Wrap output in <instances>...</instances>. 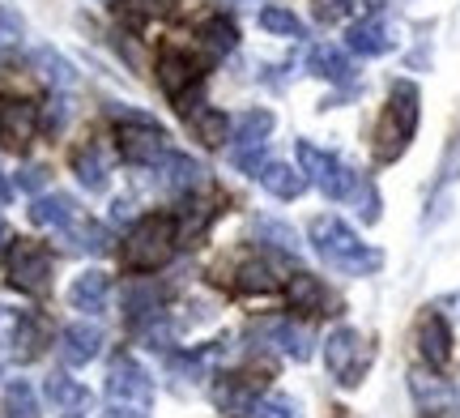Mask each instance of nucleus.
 I'll use <instances>...</instances> for the list:
<instances>
[{
  "instance_id": "nucleus-33",
  "label": "nucleus",
  "mask_w": 460,
  "mask_h": 418,
  "mask_svg": "<svg viewBox=\"0 0 460 418\" xmlns=\"http://www.w3.org/2000/svg\"><path fill=\"white\" fill-rule=\"evenodd\" d=\"M68 239H73V248H82V252H107L111 248L107 231H102L99 222H90V218L73 222V227H68Z\"/></svg>"
},
{
  "instance_id": "nucleus-11",
  "label": "nucleus",
  "mask_w": 460,
  "mask_h": 418,
  "mask_svg": "<svg viewBox=\"0 0 460 418\" xmlns=\"http://www.w3.org/2000/svg\"><path fill=\"white\" fill-rule=\"evenodd\" d=\"M410 397H413V405H418L422 414H430V418L452 414V410L460 405L456 388L447 385L439 371H430V368H413L410 371Z\"/></svg>"
},
{
  "instance_id": "nucleus-44",
  "label": "nucleus",
  "mask_w": 460,
  "mask_h": 418,
  "mask_svg": "<svg viewBox=\"0 0 460 418\" xmlns=\"http://www.w3.org/2000/svg\"><path fill=\"white\" fill-rule=\"evenodd\" d=\"M0 201H9V184L4 180H0Z\"/></svg>"
},
{
  "instance_id": "nucleus-1",
  "label": "nucleus",
  "mask_w": 460,
  "mask_h": 418,
  "mask_svg": "<svg viewBox=\"0 0 460 418\" xmlns=\"http://www.w3.org/2000/svg\"><path fill=\"white\" fill-rule=\"evenodd\" d=\"M312 248L320 252V261H329L337 273H354V278L376 273V269L384 265V256H379L376 248H367L337 214L312 218Z\"/></svg>"
},
{
  "instance_id": "nucleus-37",
  "label": "nucleus",
  "mask_w": 460,
  "mask_h": 418,
  "mask_svg": "<svg viewBox=\"0 0 460 418\" xmlns=\"http://www.w3.org/2000/svg\"><path fill=\"white\" fill-rule=\"evenodd\" d=\"M17 184L26 188V192H39V188L48 184V167H26V171H17Z\"/></svg>"
},
{
  "instance_id": "nucleus-31",
  "label": "nucleus",
  "mask_w": 460,
  "mask_h": 418,
  "mask_svg": "<svg viewBox=\"0 0 460 418\" xmlns=\"http://www.w3.org/2000/svg\"><path fill=\"white\" fill-rule=\"evenodd\" d=\"M273 342H278L290 359H298V363L312 359V334H307L303 325H273Z\"/></svg>"
},
{
  "instance_id": "nucleus-22",
  "label": "nucleus",
  "mask_w": 460,
  "mask_h": 418,
  "mask_svg": "<svg viewBox=\"0 0 460 418\" xmlns=\"http://www.w3.org/2000/svg\"><path fill=\"white\" fill-rule=\"evenodd\" d=\"M307 68H312L315 77H324V82H349V77H354L349 56H345L341 48H332V43H324V48H312V56H307Z\"/></svg>"
},
{
  "instance_id": "nucleus-20",
  "label": "nucleus",
  "mask_w": 460,
  "mask_h": 418,
  "mask_svg": "<svg viewBox=\"0 0 460 418\" xmlns=\"http://www.w3.org/2000/svg\"><path fill=\"white\" fill-rule=\"evenodd\" d=\"M278 201H295L298 192L307 188V175L303 171H295V167H286V163H264L261 167V175H256Z\"/></svg>"
},
{
  "instance_id": "nucleus-16",
  "label": "nucleus",
  "mask_w": 460,
  "mask_h": 418,
  "mask_svg": "<svg viewBox=\"0 0 460 418\" xmlns=\"http://www.w3.org/2000/svg\"><path fill=\"white\" fill-rule=\"evenodd\" d=\"M31 222H39V227H56V231H68L73 222H82V209H77L73 197L51 192V197H39V201L31 205Z\"/></svg>"
},
{
  "instance_id": "nucleus-26",
  "label": "nucleus",
  "mask_w": 460,
  "mask_h": 418,
  "mask_svg": "<svg viewBox=\"0 0 460 418\" xmlns=\"http://www.w3.org/2000/svg\"><path fill=\"white\" fill-rule=\"evenodd\" d=\"M273 111H264V107H252V111H243V116L234 120V141L239 146H264V137L273 133Z\"/></svg>"
},
{
  "instance_id": "nucleus-12",
  "label": "nucleus",
  "mask_w": 460,
  "mask_h": 418,
  "mask_svg": "<svg viewBox=\"0 0 460 418\" xmlns=\"http://www.w3.org/2000/svg\"><path fill=\"white\" fill-rule=\"evenodd\" d=\"M34 129H39V111L26 99H0V146L22 150L31 146Z\"/></svg>"
},
{
  "instance_id": "nucleus-8",
  "label": "nucleus",
  "mask_w": 460,
  "mask_h": 418,
  "mask_svg": "<svg viewBox=\"0 0 460 418\" xmlns=\"http://www.w3.org/2000/svg\"><path fill=\"white\" fill-rule=\"evenodd\" d=\"M413 346H418V354H422V363L430 371H444L447 359H452V325L435 307H427L413 325Z\"/></svg>"
},
{
  "instance_id": "nucleus-39",
  "label": "nucleus",
  "mask_w": 460,
  "mask_h": 418,
  "mask_svg": "<svg viewBox=\"0 0 460 418\" xmlns=\"http://www.w3.org/2000/svg\"><path fill=\"white\" fill-rule=\"evenodd\" d=\"M345 9H349V0H315V13L324 17V22H332V17H341Z\"/></svg>"
},
{
  "instance_id": "nucleus-6",
  "label": "nucleus",
  "mask_w": 460,
  "mask_h": 418,
  "mask_svg": "<svg viewBox=\"0 0 460 418\" xmlns=\"http://www.w3.org/2000/svg\"><path fill=\"white\" fill-rule=\"evenodd\" d=\"M119 146L128 163H158L166 154V129L154 116L128 111V120L119 124Z\"/></svg>"
},
{
  "instance_id": "nucleus-23",
  "label": "nucleus",
  "mask_w": 460,
  "mask_h": 418,
  "mask_svg": "<svg viewBox=\"0 0 460 418\" xmlns=\"http://www.w3.org/2000/svg\"><path fill=\"white\" fill-rule=\"evenodd\" d=\"M154 167H158V175H163L166 184H171V188H180V192H188V188H197V184H200V175H205V171H200L197 163L188 158V154H171V150H166L163 158L154 163Z\"/></svg>"
},
{
  "instance_id": "nucleus-30",
  "label": "nucleus",
  "mask_w": 460,
  "mask_h": 418,
  "mask_svg": "<svg viewBox=\"0 0 460 418\" xmlns=\"http://www.w3.org/2000/svg\"><path fill=\"white\" fill-rule=\"evenodd\" d=\"M261 26L269 34H286V39H303V34H307L303 17L290 13V9H281V4H264V9H261Z\"/></svg>"
},
{
  "instance_id": "nucleus-25",
  "label": "nucleus",
  "mask_w": 460,
  "mask_h": 418,
  "mask_svg": "<svg viewBox=\"0 0 460 418\" xmlns=\"http://www.w3.org/2000/svg\"><path fill=\"white\" fill-rule=\"evenodd\" d=\"M214 397L222 410H252L261 393H256V380H247V376H226V380L214 388Z\"/></svg>"
},
{
  "instance_id": "nucleus-3",
  "label": "nucleus",
  "mask_w": 460,
  "mask_h": 418,
  "mask_svg": "<svg viewBox=\"0 0 460 418\" xmlns=\"http://www.w3.org/2000/svg\"><path fill=\"white\" fill-rule=\"evenodd\" d=\"M180 248V222L166 214H149L141 218L128 231V248H124V261L137 273H149V269H163Z\"/></svg>"
},
{
  "instance_id": "nucleus-35",
  "label": "nucleus",
  "mask_w": 460,
  "mask_h": 418,
  "mask_svg": "<svg viewBox=\"0 0 460 418\" xmlns=\"http://www.w3.org/2000/svg\"><path fill=\"white\" fill-rule=\"evenodd\" d=\"M239 286H243V290H278L281 282H278V273H273V269L256 261V265L239 269Z\"/></svg>"
},
{
  "instance_id": "nucleus-36",
  "label": "nucleus",
  "mask_w": 460,
  "mask_h": 418,
  "mask_svg": "<svg viewBox=\"0 0 460 418\" xmlns=\"http://www.w3.org/2000/svg\"><path fill=\"white\" fill-rule=\"evenodd\" d=\"M261 235H264V239H273V244H278V248H286V252L298 248V239H295V231H290V227H278V222H261Z\"/></svg>"
},
{
  "instance_id": "nucleus-21",
  "label": "nucleus",
  "mask_w": 460,
  "mask_h": 418,
  "mask_svg": "<svg viewBox=\"0 0 460 418\" xmlns=\"http://www.w3.org/2000/svg\"><path fill=\"white\" fill-rule=\"evenodd\" d=\"M68 163H73V175H77L85 188H94V192H102V188H107V158H102V150L94 146V141L77 146Z\"/></svg>"
},
{
  "instance_id": "nucleus-5",
  "label": "nucleus",
  "mask_w": 460,
  "mask_h": 418,
  "mask_svg": "<svg viewBox=\"0 0 460 418\" xmlns=\"http://www.w3.org/2000/svg\"><path fill=\"white\" fill-rule=\"evenodd\" d=\"M324 363H329L337 385L354 388V385H362V376L371 368V346H367V337H362L358 329L341 325V329H332L329 342H324Z\"/></svg>"
},
{
  "instance_id": "nucleus-7",
  "label": "nucleus",
  "mask_w": 460,
  "mask_h": 418,
  "mask_svg": "<svg viewBox=\"0 0 460 418\" xmlns=\"http://www.w3.org/2000/svg\"><path fill=\"white\" fill-rule=\"evenodd\" d=\"M0 346H13L22 359H39L48 346V325L34 312H17V307H0Z\"/></svg>"
},
{
  "instance_id": "nucleus-38",
  "label": "nucleus",
  "mask_w": 460,
  "mask_h": 418,
  "mask_svg": "<svg viewBox=\"0 0 460 418\" xmlns=\"http://www.w3.org/2000/svg\"><path fill=\"white\" fill-rule=\"evenodd\" d=\"M13 39H22V22L9 9H0V43H13Z\"/></svg>"
},
{
  "instance_id": "nucleus-32",
  "label": "nucleus",
  "mask_w": 460,
  "mask_h": 418,
  "mask_svg": "<svg viewBox=\"0 0 460 418\" xmlns=\"http://www.w3.org/2000/svg\"><path fill=\"white\" fill-rule=\"evenodd\" d=\"M158 303H163L158 286L137 282V286H128V295H124V312H128V320H146L149 312H158Z\"/></svg>"
},
{
  "instance_id": "nucleus-17",
  "label": "nucleus",
  "mask_w": 460,
  "mask_h": 418,
  "mask_svg": "<svg viewBox=\"0 0 460 418\" xmlns=\"http://www.w3.org/2000/svg\"><path fill=\"white\" fill-rule=\"evenodd\" d=\"M107 295H111V278L102 269H85L82 278H73V286H68V303L77 312H99Z\"/></svg>"
},
{
  "instance_id": "nucleus-28",
  "label": "nucleus",
  "mask_w": 460,
  "mask_h": 418,
  "mask_svg": "<svg viewBox=\"0 0 460 418\" xmlns=\"http://www.w3.org/2000/svg\"><path fill=\"white\" fill-rule=\"evenodd\" d=\"M31 65L43 68V77H48L51 85H73V82H77L73 65H68L60 51H51V48H34V51H31Z\"/></svg>"
},
{
  "instance_id": "nucleus-2",
  "label": "nucleus",
  "mask_w": 460,
  "mask_h": 418,
  "mask_svg": "<svg viewBox=\"0 0 460 418\" xmlns=\"http://www.w3.org/2000/svg\"><path fill=\"white\" fill-rule=\"evenodd\" d=\"M418 133V85L396 82L376 124V163H396Z\"/></svg>"
},
{
  "instance_id": "nucleus-19",
  "label": "nucleus",
  "mask_w": 460,
  "mask_h": 418,
  "mask_svg": "<svg viewBox=\"0 0 460 418\" xmlns=\"http://www.w3.org/2000/svg\"><path fill=\"white\" fill-rule=\"evenodd\" d=\"M43 393H48V402L56 405V410H60L65 418H82L85 410H90V393H85V388L77 385L73 376H60V371H56Z\"/></svg>"
},
{
  "instance_id": "nucleus-27",
  "label": "nucleus",
  "mask_w": 460,
  "mask_h": 418,
  "mask_svg": "<svg viewBox=\"0 0 460 418\" xmlns=\"http://www.w3.org/2000/svg\"><path fill=\"white\" fill-rule=\"evenodd\" d=\"M200 43L209 48V56H226V51H234V43H239V31H234V22L230 17H209L205 26H200Z\"/></svg>"
},
{
  "instance_id": "nucleus-41",
  "label": "nucleus",
  "mask_w": 460,
  "mask_h": 418,
  "mask_svg": "<svg viewBox=\"0 0 460 418\" xmlns=\"http://www.w3.org/2000/svg\"><path fill=\"white\" fill-rule=\"evenodd\" d=\"M65 120H68V102H65V99H56V102H51V111H48V133L65 129Z\"/></svg>"
},
{
  "instance_id": "nucleus-4",
  "label": "nucleus",
  "mask_w": 460,
  "mask_h": 418,
  "mask_svg": "<svg viewBox=\"0 0 460 418\" xmlns=\"http://www.w3.org/2000/svg\"><path fill=\"white\" fill-rule=\"evenodd\" d=\"M298 167H303V175H312V184L324 192V197H332V201H349L354 192H358V175L345 167L341 158H332L329 150H320V146H312V141H298Z\"/></svg>"
},
{
  "instance_id": "nucleus-18",
  "label": "nucleus",
  "mask_w": 460,
  "mask_h": 418,
  "mask_svg": "<svg viewBox=\"0 0 460 418\" xmlns=\"http://www.w3.org/2000/svg\"><path fill=\"white\" fill-rule=\"evenodd\" d=\"M393 31H388V26H384V22H376V17H371V22H358V26H349V31H345V48L349 51H358V56H388V51H393Z\"/></svg>"
},
{
  "instance_id": "nucleus-10",
  "label": "nucleus",
  "mask_w": 460,
  "mask_h": 418,
  "mask_svg": "<svg viewBox=\"0 0 460 418\" xmlns=\"http://www.w3.org/2000/svg\"><path fill=\"white\" fill-rule=\"evenodd\" d=\"M107 397L115 405H146L154 397V380L146 376V368L137 359H115L111 371H107Z\"/></svg>"
},
{
  "instance_id": "nucleus-9",
  "label": "nucleus",
  "mask_w": 460,
  "mask_h": 418,
  "mask_svg": "<svg viewBox=\"0 0 460 418\" xmlns=\"http://www.w3.org/2000/svg\"><path fill=\"white\" fill-rule=\"evenodd\" d=\"M9 282L26 295H43L51 286V252L39 244H17L9 261Z\"/></svg>"
},
{
  "instance_id": "nucleus-34",
  "label": "nucleus",
  "mask_w": 460,
  "mask_h": 418,
  "mask_svg": "<svg viewBox=\"0 0 460 418\" xmlns=\"http://www.w3.org/2000/svg\"><path fill=\"white\" fill-rule=\"evenodd\" d=\"M252 414L256 418H303V410H298L295 397H286V393H269V397H256Z\"/></svg>"
},
{
  "instance_id": "nucleus-42",
  "label": "nucleus",
  "mask_w": 460,
  "mask_h": 418,
  "mask_svg": "<svg viewBox=\"0 0 460 418\" xmlns=\"http://www.w3.org/2000/svg\"><path fill=\"white\" fill-rule=\"evenodd\" d=\"M99 418H146V414H141V405H111V410H102Z\"/></svg>"
},
{
  "instance_id": "nucleus-13",
  "label": "nucleus",
  "mask_w": 460,
  "mask_h": 418,
  "mask_svg": "<svg viewBox=\"0 0 460 418\" xmlns=\"http://www.w3.org/2000/svg\"><path fill=\"white\" fill-rule=\"evenodd\" d=\"M200 82V73H197V60L188 56V51H175V48H166L163 56H158V85H163L171 99L180 102L192 85Z\"/></svg>"
},
{
  "instance_id": "nucleus-40",
  "label": "nucleus",
  "mask_w": 460,
  "mask_h": 418,
  "mask_svg": "<svg viewBox=\"0 0 460 418\" xmlns=\"http://www.w3.org/2000/svg\"><path fill=\"white\" fill-rule=\"evenodd\" d=\"M132 9H141V13H154V17H163L175 9V0H132Z\"/></svg>"
},
{
  "instance_id": "nucleus-15",
  "label": "nucleus",
  "mask_w": 460,
  "mask_h": 418,
  "mask_svg": "<svg viewBox=\"0 0 460 418\" xmlns=\"http://www.w3.org/2000/svg\"><path fill=\"white\" fill-rule=\"evenodd\" d=\"M102 346V334L94 325H68L65 334H60V359H65L68 368H82L90 363Z\"/></svg>"
},
{
  "instance_id": "nucleus-29",
  "label": "nucleus",
  "mask_w": 460,
  "mask_h": 418,
  "mask_svg": "<svg viewBox=\"0 0 460 418\" xmlns=\"http://www.w3.org/2000/svg\"><path fill=\"white\" fill-rule=\"evenodd\" d=\"M4 418H39V397L26 380H9L4 385Z\"/></svg>"
},
{
  "instance_id": "nucleus-14",
  "label": "nucleus",
  "mask_w": 460,
  "mask_h": 418,
  "mask_svg": "<svg viewBox=\"0 0 460 418\" xmlns=\"http://www.w3.org/2000/svg\"><path fill=\"white\" fill-rule=\"evenodd\" d=\"M286 299H290L295 312H307V316H329V307H332L329 286L320 282V278H312V273H295L286 282Z\"/></svg>"
},
{
  "instance_id": "nucleus-43",
  "label": "nucleus",
  "mask_w": 460,
  "mask_h": 418,
  "mask_svg": "<svg viewBox=\"0 0 460 418\" xmlns=\"http://www.w3.org/2000/svg\"><path fill=\"white\" fill-rule=\"evenodd\" d=\"M4 244H9V227L0 222V248H4Z\"/></svg>"
},
{
  "instance_id": "nucleus-24",
  "label": "nucleus",
  "mask_w": 460,
  "mask_h": 418,
  "mask_svg": "<svg viewBox=\"0 0 460 418\" xmlns=\"http://www.w3.org/2000/svg\"><path fill=\"white\" fill-rule=\"evenodd\" d=\"M192 133H197V141L205 146V150H217V146H226V137H230V116L226 111L205 107V111L192 116Z\"/></svg>"
}]
</instances>
